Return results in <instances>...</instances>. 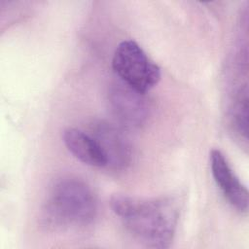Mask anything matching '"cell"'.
<instances>
[{
	"mask_svg": "<svg viewBox=\"0 0 249 249\" xmlns=\"http://www.w3.org/2000/svg\"><path fill=\"white\" fill-rule=\"evenodd\" d=\"M248 97L247 88L239 89L232 99L230 108V122L235 135L247 142Z\"/></svg>",
	"mask_w": 249,
	"mask_h": 249,
	"instance_id": "ba28073f",
	"label": "cell"
},
{
	"mask_svg": "<svg viewBox=\"0 0 249 249\" xmlns=\"http://www.w3.org/2000/svg\"><path fill=\"white\" fill-rule=\"evenodd\" d=\"M108 101L113 115L125 127H140L149 117L150 106L145 93L134 89L121 80L111 84Z\"/></svg>",
	"mask_w": 249,
	"mask_h": 249,
	"instance_id": "277c9868",
	"label": "cell"
},
{
	"mask_svg": "<svg viewBox=\"0 0 249 249\" xmlns=\"http://www.w3.org/2000/svg\"><path fill=\"white\" fill-rule=\"evenodd\" d=\"M97 214V201L91 188L82 179L67 176L51 187L42 209L45 226L53 230L89 226Z\"/></svg>",
	"mask_w": 249,
	"mask_h": 249,
	"instance_id": "7a4b0ae2",
	"label": "cell"
},
{
	"mask_svg": "<svg viewBox=\"0 0 249 249\" xmlns=\"http://www.w3.org/2000/svg\"><path fill=\"white\" fill-rule=\"evenodd\" d=\"M112 66L119 80L142 93L153 89L160 79V67L132 40L123 41L117 46Z\"/></svg>",
	"mask_w": 249,
	"mask_h": 249,
	"instance_id": "3957f363",
	"label": "cell"
},
{
	"mask_svg": "<svg viewBox=\"0 0 249 249\" xmlns=\"http://www.w3.org/2000/svg\"><path fill=\"white\" fill-rule=\"evenodd\" d=\"M110 205L129 234L142 245L163 249L172 243L178 222V207L173 198L115 195Z\"/></svg>",
	"mask_w": 249,
	"mask_h": 249,
	"instance_id": "6da1fadb",
	"label": "cell"
},
{
	"mask_svg": "<svg viewBox=\"0 0 249 249\" xmlns=\"http://www.w3.org/2000/svg\"><path fill=\"white\" fill-rule=\"evenodd\" d=\"M99 144L106 166L114 170L125 169L132 160V148L125 134L119 126L99 121L94 123L90 133Z\"/></svg>",
	"mask_w": 249,
	"mask_h": 249,
	"instance_id": "5b68a950",
	"label": "cell"
},
{
	"mask_svg": "<svg viewBox=\"0 0 249 249\" xmlns=\"http://www.w3.org/2000/svg\"><path fill=\"white\" fill-rule=\"evenodd\" d=\"M63 142L68 151L83 163L94 167L106 166L105 156L91 134L77 128H67L63 132Z\"/></svg>",
	"mask_w": 249,
	"mask_h": 249,
	"instance_id": "52a82bcc",
	"label": "cell"
},
{
	"mask_svg": "<svg viewBox=\"0 0 249 249\" xmlns=\"http://www.w3.org/2000/svg\"><path fill=\"white\" fill-rule=\"evenodd\" d=\"M210 167L214 181L228 202L237 211L247 212L248 191L218 149L210 152Z\"/></svg>",
	"mask_w": 249,
	"mask_h": 249,
	"instance_id": "8992f818",
	"label": "cell"
}]
</instances>
